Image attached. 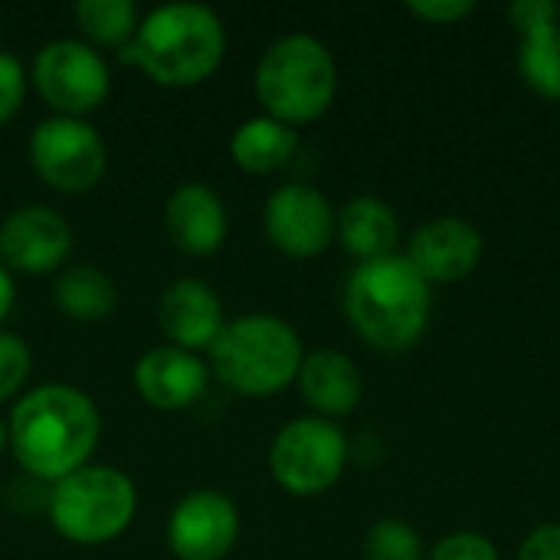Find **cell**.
I'll return each instance as SVG.
<instances>
[{"mask_svg":"<svg viewBox=\"0 0 560 560\" xmlns=\"http://www.w3.org/2000/svg\"><path fill=\"white\" fill-rule=\"evenodd\" d=\"M102 436L95 400L72 384H43L16 397L7 420V443L23 469L46 486L89 466Z\"/></svg>","mask_w":560,"mask_h":560,"instance_id":"cell-1","label":"cell"},{"mask_svg":"<svg viewBox=\"0 0 560 560\" xmlns=\"http://www.w3.org/2000/svg\"><path fill=\"white\" fill-rule=\"evenodd\" d=\"M348 325L377 351L413 348L433 315V285L410 266L407 256H381L358 262L341 295Z\"/></svg>","mask_w":560,"mask_h":560,"instance_id":"cell-2","label":"cell"},{"mask_svg":"<svg viewBox=\"0 0 560 560\" xmlns=\"http://www.w3.org/2000/svg\"><path fill=\"white\" fill-rule=\"evenodd\" d=\"M226 52V26L203 3H164L141 16L121 62L138 66L154 85L190 89L207 82Z\"/></svg>","mask_w":560,"mask_h":560,"instance_id":"cell-3","label":"cell"},{"mask_svg":"<svg viewBox=\"0 0 560 560\" xmlns=\"http://www.w3.org/2000/svg\"><path fill=\"white\" fill-rule=\"evenodd\" d=\"M299 331L269 312H249L223 325L210 345V374L240 397H276L302 368Z\"/></svg>","mask_w":560,"mask_h":560,"instance_id":"cell-4","label":"cell"},{"mask_svg":"<svg viewBox=\"0 0 560 560\" xmlns=\"http://www.w3.org/2000/svg\"><path fill=\"white\" fill-rule=\"evenodd\" d=\"M253 89L269 118L299 131L331 108L338 95V62L322 39L289 33L259 56Z\"/></svg>","mask_w":560,"mask_h":560,"instance_id":"cell-5","label":"cell"},{"mask_svg":"<svg viewBox=\"0 0 560 560\" xmlns=\"http://www.w3.org/2000/svg\"><path fill=\"white\" fill-rule=\"evenodd\" d=\"M138 512L135 482L115 466H82L49 486L46 515L59 538L79 548H98L121 538Z\"/></svg>","mask_w":560,"mask_h":560,"instance_id":"cell-6","label":"cell"},{"mask_svg":"<svg viewBox=\"0 0 560 560\" xmlns=\"http://www.w3.org/2000/svg\"><path fill=\"white\" fill-rule=\"evenodd\" d=\"M348 466V436L335 420L295 417L269 446V472L276 486L295 499H315L338 486Z\"/></svg>","mask_w":560,"mask_h":560,"instance_id":"cell-7","label":"cell"},{"mask_svg":"<svg viewBox=\"0 0 560 560\" xmlns=\"http://www.w3.org/2000/svg\"><path fill=\"white\" fill-rule=\"evenodd\" d=\"M30 164L36 177L59 194H89L108 167V148L85 118L52 115L30 135Z\"/></svg>","mask_w":560,"mask_h":560,"instance_id":"cell-8","label":"cell"},{"mask_svg":"<svg viewBox=\"0 0 560 560\" xmlns=\"http://www.w3.org/2000/svg\"><path fill=\"white\" fill-rule=\"evenodd\" d=\"M33 85L52 115L85 118L105 105L112 92V72L105 56L85 39H52L33 59Z\"/></svg>","mask_w":560,"mask_h":560,"instance_id":"cell-9","label":"cell"},{"mask_svg":"<svg viewBox=\"0 0 560 560\" xmlns=\"http://www.w3.org/2000/svg\"><path fill=\"white\" fill-rule=\"evenodd\" d=\"M269 243L289 259H315L338 240V213L312 184H282L262 207Z\"/></svg>","mask_w":560,"mask_h":560,"instance_id":"cell-10","label":"cell"},{"mask_svg":"<svg viewBox=\"0 0 560 560\" xmlns=\"http://www.w3.org/2000/svg\"><path fill=\"white\" fill-rule=\"evenodd\" d=\"M240 541V509L220 489H194L167 515V548L177 560H226Z\"/></svg>","mask_w":560,"mask_h":560,"instance_id":"cell-11","label":"cell"},{"mask_svg":"<svg viewBox=\"0 0 560 560\" xmlns=\"http://www.w3.org/2000/svg\"><path fill=\"white\" fill-rule=\"evenodd\" d=\"M75 236L62 213L46 203H26L0 220V262L10 272L46 276L72 256Z\"/></svg>","mask_w":560,"mask_h":560,"instance_id":"cell-12","label":"cell"},{"mask_svg":"<svg viewBox=\"0 0 560 560\" xmlns=\"http://www.w3.org/2000/svg\"><path fill=\"white\" fill-rule=\"evenodd\" d=\"M482 253L486 240L469 220L436 217L410 236L404 256L430 285H446L472 276L482 262Z\"/></svg>","mask_w":560,"mask_h":560,"instance_id":"cell-13","label":"cell"},{"mask_svg":"<svg viewBox=\"0 0 560 560\" xmlns=\"http://www.w3.org/2000/svg\"><path fill=\"white\" fill-rule=\"evenodd\" d=\"M135 390L138 397L164 413L187 410L207 394L210 381V364L184 348L174 345H158L144 351L135 364Z\"/></svg>","mask_w":560,"mask_h":560,"instance_id":"cell-14","label":"cell"},{"mask_svg":"<svg viewBox=\"0 0 560 560\" xmlns=\"http://www.w3.org/2000/svg\"><path fill=\"white\" fill-rule=\"evenodd\" d=\"M158 325L174 348H184L194 354L210 351V345L226 325L223 302L217 289L203 279H194V276L174 279L158 299Z\"/></svg>","mask_w":560,"mask_h":560,"instance_id":"cell-15","label":"cell"},{"mask_svg":"<svg viewBox=\"0 0 560 560\" xmlns=\"http://www.w3.org/2000/svg\"><path fill=\"white\" fill-rule=\"evenodd\" d=\"M171 243L187 256H213L230 236V213L220 194L200 180L177 184L164 203Z\"/></svg>","mask_w":560,"mask_h":560,"instance_id":"cell-16","label":"cell"},{"mask_svg":"<svg viewBox=\"0 0 560 560\" xmlns=\"http://www.w3.org/2000/svg\"><path fill=\"white\" fill-rule=\"evenodd\" d=\"M295 384H299L302 400L322 420H338V417L354 413L364 397V381H361L358 364L348 354L331 351V348H318L305 354Z\"/></svg>","mask_w":560,"mask_h":560,"instance_id":"cell-17","label":"cell"},{"mask_svg":"<svg viewBox=\"0 0 560 560\" xmlns=\"http://www.w3.org/2000/svg\"><path fill=\"white\" fill-rule=\"evenodd\" d=\"M338 240L358 262H371L397 253L400 220L381 197H354L338 213Z\"/></svg>","mask_w":560,"mask_h":560,"instance_id":"cell-18","label":"cell"},{"mask_svg":"<svg viewBox=\"0 0 560 560\" xmlns=\"http://www.w3.org/2000/svg\"><path fill=\"white\" fill-rule=\"evenodd\" d=\"M295 151L299 131L269 115L246 118L230 138V158L246 174H276L295 158Z\"/></svg>","mask_w":560,"mask_h":560,"instance_id":"cell-19","label":"cell"},{"mask_svg":"<svg viewBox=\"0 0 560 560\" xmlns=\"http://www.w3.org/2000/svg\"><path fill=\"white\" fill-rule=\"evenodd\" d=\"M52 299L66 318L82 322V325L105 322L118 308V289L112 276H105L98 266H89V262H75L62 269L52 285Z\"/></svg>","mask_w":560,"mask_h":560,"instance_id":"cell-20","label":"cell"},{"mask_svg":"<svg viewBox=\"0 0 560 560\" xmlns=\"http://www.w3.org/2000/svg\"><path fill=\"white\" fill-rule=\"evenodd\" d=\"M72 16L89 46H112L118 52L135 39L141 23L138 7L131 0H79L72 7Z\"/></svg>","mask_w":560,"mask_h":560,"instance_id":"cell-21","label":"cell"},{"mask_svg":"<svg viewBox=\"0 0 560 560\" xmlns=\"http://www.w3.org/2000/svg\"><path fill=\"white\" fill-rule=\"evenodd\" d=\"M518 72L535 95L560 102V23L538 30L532 36H522Z\"/></svg>","mask_w":560,"mask_h":560,"instance_id":"cell-22","label":"cell"},{"mask_svg":"<svg viewBox=\"0 0 560 560\" xmlns=\"http://www.w3.org/2000/svg\"><path fill=\"white\" fill-rule=\"evenodd\" d=\"M364 560H423V541L404 518H377L364 535Z\"/></svg>","mask_w":560,"mask_h":560,"instance_id":"cell-23","label":"cell"},{"mask_svg":"<svg viewBox=\"0 0 560 560\" xmlns=\"http://www.w3.org/2000/svg\"><path fill=\"white\" fill-rule=\"evenodd\" d=\"M30 371H33L30 345L16 331L0 328V407L10 404L26 387Z\"/></svg>","mask_w":560,"mask_h":560,"instance_id":"cell-24","label":"cell"},{"mask_svg":"<svg viewBox=\"0 0 560 560\" xmlns=\"http://www.w3.org/2000/svg\"><path fill=\"white\" fill-rule=\"evenodd\" d=\"M427 560H502L495 541H489L486 535L479 532H456V535H446Z\"/></svg>","mask_w":560,"mask_h":560,"instance_id":"cell-25","label":"cell"},{"mask_svg":"<svg viewBox=\"0 0 560 560\" xmlns=\"http://www.w3.org/2000/svg\"><path fill=\"white\" fill-rule=\"evenodd\" d=\"M23 98H26V69L13 52L0 49V128L20 112Z\"/></svg>","mask_w":560,"mask_h":560,"instance_id":"cell-26","label":"cell"},{"mask_svg":"<svg viewBox=\"0 0 560 560\" xmlns=\"http://www.w3.org/2000/svg\"><path fill=\"white\" fill-rule=\"evenodd\" d=\"M509 23L515 26L518 36H532L538 30L558 26L560 7L555 0H518L509 7Z\"/></svg>","mask_w":560,"mask_h":560,"instance_id":"cell-27","label":"cell"},{"mask_svg":"<svg viewBox=\"0 0 560 560\" xmlns=\"http://www.w3.org/2000/svg\"><path fill=\"white\" fill-rule=\"evenodd\" d=\"M407 10L413 16H420L423 23L453 26V23H463L466 16H472L476 13V3L472 0H410Z\"/></svg>","mask_w":560,"mask_h":560,"instance_id":"cell-28","label":"cell"},{"mask_svg":"<svg viewBox=\"0 0 560 560\" xmlns=\"http://www.w3.org/2000/svg\"><path fill=\"white\" fill-rule=\"evenodd\" d=\"M518 560H560V525H538L518 548Z\"/></svg>","mask_w":560,"mask_h":560,"instance_id":"cell-29","label":"cell"},{"mask_svg":"<svg viewBox=\"0 0 560 560\" xmlns=\"http://www.w3.org/2000/svg\"><path fill=\"white\" fill-rule=\"evenodd\" d=\"M13 302H16V285H13V272L0 262V325L3 318L13 312Z\"/></svg>","mask_w":560,"mask_h":560,"instance_id":"cell-30","label":"cell"},{"mask_svg":"<svg viewBox=\"0 0 560 560\" xmlns=\"http://www.w3.org/2000/svg\"><path fill=\"white\" fill-rule=\"evenodd\" d=\"M3 450H10V443H7V423H0V453Z\"/></svg>","mask_w":560,"mask_h":560,"instance_id":"cell-31","label":"cell"}]
</instances>
